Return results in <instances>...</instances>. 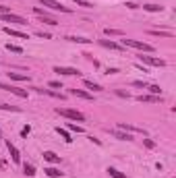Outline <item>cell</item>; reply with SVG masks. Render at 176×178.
<instances>
[{"instance_id": "obj_1", "label": "cell", "mask_w": 176, "mask_h": 178, "mask_svg": "<svg viewBox=\"0 0 176 178\" xmlns=\"http://www.w3.org/2000/svg\"><path fill=\"white\" fill-rule=\"evenodd\" d=\"M120 46L122 48H127V46H131V48L135 50H141V52H153V46H149V44H145V41H139V40H120Z\"/></svg>"}, {"instance_id": "obj_2", "label": "cell", "mask_w": 176, "mask_h": 178, "mask_svg": "<svg viewBox=\"0 0 176 178\" xmlns=\"http://www.w3.org/2000/svg\"><path fill=\"white\" fill-rule=\"evenodd\" d=\"M56 114H60L64 118H71V120H77V122L85 120V116H83L79 110H71V108H56Z\"/></svg>"}, {"instance_id": "obj_3", "label": "cell", "mask_w": 176, "mask_h": 178, "mask_svg": "<svg viewBox=\"0 0 176 178\" xmlns=\"http://www.w3.org/2000/svg\"><path fill=\"white\" fill-rule=\"evenodd\" d=\"M44 6L52 8V11H60V13H71V8L64 6V4H60V2H56V0H40Z\"/></svg>"}, {"instance_id": "obj_4", "label": "cell", "mask_w": 176, "mask_h": 178, "mask_svg": "<svg viewBox=\"0 0 176 178\" xmlns=\"http://www.w3.org/2000/svg\"><path fill=\"white\" fill-rule=\"evenodd\" d=\"M0 89H4V91H11L13 95H17V97H27V91L25 89H19V87H13V85H4V83H0Z\"/></svg>"}, {"instance_id": "obj_5", "label": "cell", "mask_w": 176, "mask_h": 178, "mask_svg": "<svg viewBox=\"0 0 176 178\" xmlns=\"http://www.w3.org/2000/svg\"><path fill=\"white\" fill-rule=\"evenodd\" d=\"M2 21H4V23H19V25H25V23H27V19H23V17H19V15H15V13L2 15Z\"/></svg>"}, {"instance_id": "obj_6", "label": "cell", "mask_w": 176, "mask_h": 178, "mask_svg": "<svg viewBox=\"0 0 176 178\" xmlns=\"http://www.w3.org/2000/svg\"><path fill=\"white\" fill-rule=\"evenodd\" d=\"M141 58V62H145V64H151V66H166V60H162V58H153V56H139Z\"/></svg>"}, {"instance_id": "obj_7", "label": "cell", "mask_w": 176, "mask_h": 178, "mask_svg": "<svg viewBox=\"0 0 176 178\" xmlns=\"http://www.w3.org/2000/svg\"><path fill=\"white\" fill-rule=\"evenodd\" d=\"M54 73H58V75H68V77H73V75H81L77 69H71V66H54Z\"/></svg>"}, {"instance_id": "obj_8", "label": "cell", "mask_w": 176, "mask_h": 178, "mask_svg": "<svg viewBox=\"0 0 176 178\" xmlns=\"http://www.w3.org/2000/svg\"><path fill=\"white\" fill-rule=\"evenodd\" d=\"M4 33L13 35V37H19V40H29L27 33H23V31H19V29H13V27H4Z\"/></svg>"}, {"instance_id": "obj_9", "label": "cell", "mask_w": 176, "mask_h": 178, "mask_svg": "<svg viewBox=\"0 0 176 178\" xmlns=\"http://www.w3.org/2000/svg\"><path fill=\"white\" fill-rule=\"evenodd\" d=\"M6 147H8V153H11L13 162H15V164H19V162H21V155H19V151H17V147H15L11 141H6Z\"/></svg>"}, {"instance_id": "obj_10", "label": "cell", "mask_w": 176, "mask_h": 178, "mask_svg": "<svg viewBox=\"0 0 176 178\" xmlns=\"http://www.w3.org/2000/svg\"><path fill=\"white\" fill-rule=\"evenodd\" d=\"M44 159L50 162V164H58V162H60V155H56L54 151H44Z\"/></svg>"}, {"instance_id": "obj_11", "label": "cell", "mask_w": 176, "mask_h": 178, "mask_svg": "<svg viewBox=\"0 0 176 178\" xmlns=\"http://www.w3.org/2000/svg\"><path fill=\"white\" fill-rule=\"evenodd\" d=\"M71 95H77L81 100H93V95L87 93V91H83V89H71Z\"/></svg>"}, {"instance_id": "obj_12", "label": "cell", "mask_w": 176, "mask_h": 178, "mask_svg": "<svg viewBox=\"0 0 176 178\" xmlns=\"http://www.w3.org/2000/svg\"><path fill=\"white\" fill-rule=\"evenodd\" d=\"M37 93H48V95H52V97H60V100H64V93H58V91H50V89H41V87H33Z\"/></svg>"}, {"instance_id": "obj_13", "label": "cell", "mask_w": 176, "mask_h": 178, "mask_svg": "<svg viewBox=\"0 0 176 178\" xmlns=\"http://www.w3.org/2000/svg\"><path fill=\"white\" fill-rule=\"evenodd\" d=\"M100 44H102L104 48H110V50H122L120 44H116V41H110V40H100Z\"/></svg>"}, {"instance_id": "obj_14", "label": "cell", "mask_w": 176, "mask_h": 178, "mask_svg": "<svg viewBox=\"0 0 176 178\" xmlns=\"http://www.w3.org/2000/svg\"><path fill=\"white\" fill-rule=\"evenodd\" d=\"M83 85H85L87 89H91V91H104V87H102V85H97V83L89 81V79H85V81H83Z\"/></svg>"}, {"instance_id": "obj_15", "label": "cell", "mask_w": 176, "mask_h": 178, "mask_svg": "<svg viewBox=\"0 0 176 178\" xmlns=\"http://www.w3.org/2000/svg\"><path fill=\"white\" fill-rule=\"evenodd\" d=\"M139 102H145V104H153V102H162V95H141Z\"/></svg>"}, {"instance_id": "obj_16", "label": "cell", "mask_w": 176, "mask_h": 178, "mask_svg": "<svg viewBox=\"0 0 176 178\" xmlns=\"http://www.w3.org/2000/svg\"><path fill=\"white\" fill-rule=\"evenodd\" d=\"M108 133L112 135V137L120 139V141H129V139H131V135H124V133H120V130H110V129H108Z\"/></svg>"}, {"instance_id": "obj_17", "label": "cell", "mask_w": 176, "mask_h": 178, "mask_svg": "<svg viewBox=\"0 0 176 178\" xmlns=\"http://www.w3.org/2000/svg\"><path fill=\"white\" fill-rule=\"evenodd\" d=\"M44 172H46L50 178H60V176H62V172H60V170H56V168H46Z\"/></svg>"}, {"instance_id": "obj_18", "label": "cell", "mask_w": 176, "mask_h": 178, "mask_svg": "<svg viewBox=\"0 0 176 178\" xmlns=\"http://www.w3.org/2000/svg\"><path fill=\"white\" fill-rule=\"evenodd\" d=\"M143 8L149 11V13H162L164 11V6H157V4H143Z\"/></svg>"}, {"instance_id": "obj_19", "label": "cell", "mask_w": 176, "mask_h": 178, "mask_svg": "<svg viewBox=\"0 0 176 178\" xmlns=\"http://www.w3.org/2000/svg\"><path fill=\"white\" fill-rule=\"evenodd\" d=\"M8 77L15 81H29V75H21V73H8Z\"/></svg>"}, {"instance_id": "obj_20", "label": "cell", "mask_w": 176, "mask_h": 178, "mask_svg": "<svg viewBox=\"0 0 176 178\" xmlns=\"http://www.w3.org/2000/svg\"><path fill=\"white\" fill-rule=\"evenodd\" d=\"M6 50L8 52H15V54H23V48H21V46H15V44H6Z\"/></svg>"}, {"instance_id": "obj_21", "label": "cell", "mask_w": 176, "mask_h": 178, "mask_svg": "<svg viewBox=\"0 0 176 178\" xmlns=\"http://www.w3.org/2000/svg\"><path fill=\"white\" fill-rule=\"evenodd\" d=\"M108 174H110L112 178H127L124 174H122V172H118V170H116V168H108Z\"/></svg>"}, {"instance_id": "obj_22", "label": "cell", "mask_w": 176, "mask_h": 178, "mask_svg": "<svg viewBox=\"0 0 176 178\" xmlns=\"http://www.w3.org/2000/svg\"><path fill=\"white\" fill-rule=\"evenodd\" d=\"M56 130H58V135H60V137L64 139L67 143H71V141H73V139H71V135H68V133H67V130H64V129H60V126H58V129H56Z\"/></svg>"}, {"instance_id": "obj_23", "label": "cell", "mask_w": 176, "mask_h": 178, "mask_svg": "<svg viewBox=\"0 0 176 178\" xmlns=\"http://www.w3.org/2000/svg\"><path fill=\"white\" fill-rule=\"evenodd\" d=\"M145 89H149L153 95H162V89H160V85H147Z\"/></svg>"}, {"instance_id": "obj_24", "label": "cell", "mask_w": 176, "mask_h": 178, "mask_svg": "<svg viewBox=\"0 0 176 178\" xmlns=\"http://www.w3.org/2000/svg\"><path fill=\"white\" fill-rule=\"evenodd\" d=\"M23 170H25V176H33V174H35V168L31 164H25V166H23Z\"/></svg>"}, {"instance_id": "obj_25", "label": "cell", "mask_w": 176, "mask_h": 178, "mask_svg": "<svg viewBox=\"0 0 176 178\" xmlns=\"http://www.w3.org/2000/svg\"><path fill=\"white\" fill-rule=\"evenodd\" d=\"M0 110H11V112H19V106H11V104H0Z\"/></svg>"}, {"instance_id": "obj_26", "label": "cell", "mask_w": 176, "mask_h": 178, "mask_svg": "<svg viewBox=\"0 0 176 178\" xmlns=\"http://www.w3.org/2000/svg\"><path fill=\"white\" fill-rule=\"evenodd\" d=\"M73 2H77V4H79V6H83V8H91V6H93L89 0H73Z\"/></svg>"}, {"instance_id": "obj_27", "label": "cell", "mask_w": 176, "mask_h": 178, "mask_svg": "<svg viewBox=\"0 0 176 178\" xmlns=\"http://www.w3.org/2000/svg\"><path fill=\"white\" fill-rule=\"evenodd\" d=\"M41 23H46V25H58V21L52 19V17H41Z\"/></svg>"}, {"instance_id": "obj_28", "label": "cell", "mask_w": 176, "mask_h": 178, "mask_svg": "<svg viewBox=\"0 0 176 178\" xmlns=\"http://www.w3.org/2000/svg\"><path fill=\"white\" fill-rule=\"evenodd\" d=\"M149 33H151V35H162V37H172L170 31H156V29H153V31H149Z\"/></svg>"}, {"instance_id": "obj_29", "label": "cell", "mask_w": 176, "mask_h": 178, "mask_svg": "<svg viewBox=\"0 0 176 178\" xmlns=\"http://www.w3.org/2000/svg\"><path fill=\"white\" fill-rule=\"evenodd\" d=\"M68 41H77V44H89L91 40H85V37H67Z\"/></svg>"}, {"instance_id": "obj_30", "label": "cell", "mask_w": 176, "mask_h": 178, "mask_svg": "<svg viewBox=\"0 0 176 178\" xmlns=\"http://www.w3.org/2000/svg\"><path fill=\"white\" fill-rule=\"evenodd\" d=\"M143 143H145V147H147V149H153V147H156V143H153L151 139H143Z\"/></svg>"}, {"instance_id": "obj_31", "label": "cell", "mask_w": 176, "mask_h": 178, "mask_svg": "<svg viewBox=\"0 0 176 178\" xmlns=\"http://www.w3.org/2000/svg\"><path fill=\"white\" fill-rule=\"evenodd\" d=\"M68 129L75 130V133H83V126H79V124H68Z\"/></svg>"}, {"instance_id": "obj_32", "label": "cell", "mask_w": 176, "mask_h": 178, "mask_svg": "<svg viewBox=\"0 0 176 178\" xmlns=\"http://www.w3.org/2000/svg\"><path fill=\"white\" fill-rule=\"evenodd\" d=\"M106 35H122V31H118V29H106Z\"/></svg>"}, {"instance_id": "obj_33", "label": "cell", "mask_w": 176, "mask_h": 178, "mask_svg": "<svg viewBox=\"0 0 176 178\" xmlns=\"http://www.w3.org/2000/svg\"><path fill=\"white\" fill-rule=\"evenodd\" d=\"M48 85H50V87H54V89H62V83L60 81H50Z\"/></svg>"}, {"instance_id": "obj_34", "label": "cell", "mask_w": 176, "mask_h": 178, "mask_svg": "<svg viewBox=\"0 0 176 178\" xmlns=\"http://www.w3.org/2000/svg\"><path fill=\"white\" fill-rule=\"evenodd\" d=\"M29 133H31V129H29V126H23V130H21V135H23V137H27Z\"/></svg>"}, {"instance_id": "obj_35", "label": "cell", "mask_w": 176, "mask_h": 178, "mask_svg": "<svg viewBox=\"0 0 176 178\" xmlns=\"http://www.w3.org/2000/svg\"><path fill=\"white\" fill-rule=\"evenodd\" d=\"M135 87H143V89H145V87H147V83H145V81H135Z\"/></svg>"}, {"instance_id": "obj_36", "label": "cell", "mask_w": 176, "mask_h": 178, "mask_svg": "<svg viewBox=\"0 0 176 178\" xmlns=\"http://www.w3.org/2000/svg\"><path fill=\"white\" fill-rule=\"evenodd\" d=\"M6 13H11V8L8 6H0V15H6Z\"/></svg>"}, {"instance_id": "obj_37", "label": "cell", "mask_w": 176, "mask_h": 178, "mask_svg": "<svg viewBox=\"0 0 176 178\" xmlns=\"http://www.w3.org/2000/svg\"><path fill=\"white\" fill-rule=\"evenodd\" d=\"M37 35H40V37H44V40H50V33H44V31H37Z\"/></svg>"}, {"instance_id": "obj_38", "label": "cell", "mask_w": 176, "mask_h": 178, "mask_svg": "<svg viewBox=\"0 0 176 178\" xmlns=\"http://www.w3.org/2000/svg\"><path fill=\"white\" fill-rule=\"evenodd\" d=\"M127 6L129 8H139V4H135V2H127Z\"/></svg>"}, {"instance_id": "obj_39", "label": "cell", "mask_w": 176, "mask_h": 178, "mask_svg": "<svg viewBox=\"0 0 176 178\" xmlns=\"http://www.w3.org/2000/svg\"><path fill=\"white\" fill-rule=\"evenodd\" d=\"M0 139H2V135H0Z\"/></svg>"}]
</instances>
